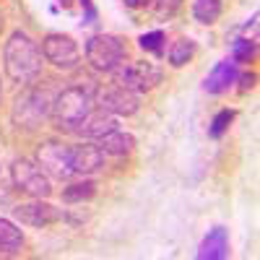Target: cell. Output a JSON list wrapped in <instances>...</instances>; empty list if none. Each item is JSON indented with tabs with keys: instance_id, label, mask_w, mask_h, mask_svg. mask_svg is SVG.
<instances>
[{
	"instance_id": "d6986e66",
	"label": "cell",
	"mask_w": 260,
	"mask_h": 260,
	"mask_svg": "<svg viewBox=\"0 0 260 260\" xmlns=\"http://www.w3.org/2000/svg\"><path fill=\"white\" fill-rule=\"evenodd\" d=\"M192 55H195V42L190 37L175 39V42H172V47H169V52H167L172 68H182V65H187L192 60Z\"/></svg>"
},
{
	"instance_id": "ac0fdd59",
	"label": "cell",
	"mask_w": 260,
	"mask_h": 260,
	"mask_svg": "<svg viewBox=\"0 0 260 260\" xmlns=\"http://www.w3.org/2000/svg\"><path fill=\"white\" fill-rule=\"evenodd\" d=\"M221 11H224L221 0H195L192 3V18L198 21V24H203V26L216 24L219 16H221Z\"/></svg>"
},
{
	"instance_id": "ba28073f",
	"label": "cell",
	"mask_w": 260,
	"mask_h": 260,
	"mask_svg": "<svg viewBox=\"0 0 260 260\" xmlns=\"http://www.w3.org/2000/svg\"><path fill=\"white\" fill-rule=\"evenodd\" d=\"M37 164L55 180H68L73 177L71 169V146L60 141H45L37 148Z\"/></svg>"
},
{
	"instance_id": "ffe728a7",
	"label": "cell",
	"mask_w": 260,
	"mask_h": 260,
	"mask_svg": "<svg viewBox=\"0 0 260 260\" xmlns=\"http://www.w3.org/2000/svg\"><path fill=\"white\" fill-rule=\"evenodd\" d=\"M96 195V182L94 180H83V182H73L62 190V201L65 203H83V201H91Z\"/></svg>"
},
{
	"instance_id": "5b68a950",
	"label": "cell",
	"mask_w": 260,
	"mask_h": 260,
	"mask_svg": "<svg viewBox=\"0 0 260 260\" xmlns=\"http://www.w3.org/2000/svg\"><path fill=\"white\" fill-rule=\"evenodd\" d=\"M112 76H115V83H117V86H125V89L136 91V94L154 91L156 86L161 83V78H164V73H161L159 65L148 62V60L122 62Z\"/></svg>"
},
{
	"instance_id": "484cf974",
	"label": "cell",
	"mask_w": 260,
	"mask_h": 260,
	"mask_svg": "<svg viewBox=\"0 0 260 260\" xmlns=\"http://www.w3.org/2000/svg\"><path fill=\"white\" fill-rule=\"evenodd\" d=\"M0 96H3V86H0Z\"/></svg>"
},
{
	"instance_id": "8fae6325",
	"label": "cell",
	"mask_w": 260,
	"mask_h": 260,
	"mask_svg": "<svg viewBox=\"0 0 260 260\" xmlns=\"http://www.w3.org/2000/svg\"><path fill=\"white\" fill-rule=\"evenodd\" d=\"M104 167V151L99 143H76L71 146V169L73 175H81V177H89V175H96V172Z\"/></svg>"
},
{
	"instance_id": "7c38bea8",
	"label": "cell",
	"mask_w": 260,
	"mask_h": 260,
	"mask_svg": "<svg viewBox=\"0 0 260 260\" xmlns=\"http://www.w3.org/2000/svg\"><path fill=\"white\" fill-rule=\"evenodd\" d=\"M237 62L234 60H221L213 65V71L206 76L203 81V89L208 94H224L226 89H232V86L237 83Z\"/></svg>"
},
{
	"instance_id": "52a82bcc",
	"label": "cell",
	"mask_w": 260,
	"mask_h": 260,
	"mask_svg": "<svg viewBox=\"0 0 260 260\" xmlns=\"http://www.w3.org/2000/svg\"><path fill=\"white\" fill-rule=\"evenodd\" d=\"M42 55L50 65H55L57 71H76L81 65V50L76 45V39L68 34H47L42 39Z\"/></svg>"
},
{
	"instance_id": "e0dca14e",
	"label": "cell",
	"mask_w": 260,
	"mask_h": 260,
	"mask_svg": "<svg viewBox=\"0 0 260 260\" xmlns=\"http://www.w3.org/2000/svg\"><path fill=\"white\" fill-rule=\"evenodd\" d=\"M24 250V232L0 216V255H18Z\"/></svg>"
},
{
	"instance_id": "44dd1931",
	"label": "cell",
	"mask_w": 260,
	"mask_h": 260,
	"mask_svg": "<svg viewBox=\"0 0 260 260\" xmlns=\"http://www.w3.org/2000/svg\"><path fill=\"white\" fill-rule=\"evenodd\" d=\"M138 45H141V50H146V52H151V55L164 57V52H167V37H164L161 29H156V31L141 34V37H138Z\"/></svg>"
},
{
	"instance_id": "2e32d148",
	"label": "cell",
	"mask_w": 260,
	"mask_h": 260,
	"mask_svg": "<svg viewBox=\"0 0 260 260\" xmlns=\"http://www.w3.org/2000/svg\"><path fill=\"white\" fill-rule=\"evenodd\" d=\"M96 143L102 146L104 154H112V156H127L130 151L136 148V138L130 133H125V130H120V127L110 130V133L102 136Z\"/></svg>"
},
{
	"instance_id": "9c48e42d",
	"label": "cell",
	"mask_w": 260,
	"mask_h": 260,
	"mask_svg": "<svg viewBox=\"0 0 260 260\" xmlns=\"http://www.w3.org/2000/svg\"><path fill=\"white\" fill-rule=\"evenodd\" d=\"M13 219L21 221L24 226L45 229V226H52V224L62 221V208L47 203L45 198H34L29 203H18L13 208Z\"/></svg>"
},
{
	"instance_id": "603a6c76",
	"label": "cell",
	"mask_w": 260,
	"mask_h": 260,
	"mask_svg": "<svg viewBox=\"0 0 260 260\" xmlns=\"http://www.w3.org/2000/svg\"><path fill=\"white\" fill-rule=\"evenodd\" d=\"M232 120H234V110H221V112H216L213 120H211V127H208V136H211L213 141H219V138L226 133V130H229Z\"/></svg>"
},
{
	"instance_id": "8992f818",
	"label": "cell",
	"mask_w": 260,
	"mask_h": 260,
	"mask_svg": "<svg viewBox=\"0 0 260 260\" xmlns=\"http://www.w3.org/2000/svg\"><path fill=\"white\" fill-rule=\"evenodd\" d=\"M11 180L16 190L31 195V198H50L52 195L50 175L31 159H16L11 164Z\"/></svg>"
},
{
	"instance_id": "d4e9b609",
	"label": "cell",
	"mask_w": 260,
	"mask_h": 260,
	"mask_svg": "<svg viewBox=\"0 0 260 260\" xmlns=\"http://www.w3.org/2000/svg\"><path fill=\"white\" fill-rule=\"evenodd\" d=\"M237 81H240V89L247 91L255 86V73H237Z\"/></svg>"
},
{
	"instance_id": "4fadbf2b",
	"label": "cell",
	"mask_w": 260,
	"mask_h": 260,
	"mask_svg": "<svg viewBox=\"0 0 260 260\" xmlns=\"http://www.w3.org/2000/svg\"><path fill=\"white\" fill-rule=\"evenodd\" d=\"M182 0H125V8L133 11V13H141V16H148V18H172L177 13Z\"/></svg>"
},
{
	"instance_id": "9a60e30c",
	"label": "cell",
	"mask_w": 260,
	"mask_h": 260,
	"mask_svg": "<svg viewBox=\"0 0 260 260\" xmlns=\"http://www.w3.org/2000/svg\"><path fill=\"white\" fill-rule=\"evenodd\" d=\"M115 127H117L115 115L104 112V110H91L89 117L81 122V127L76 130V133H81V136H86V138H91V141H99L102 136H107V133H110V130H115Z\"/></svg>"
},
{
	"instance_id": "3957f363",
	"label": "cell",
	"mask_w": 260,
	"mask_h": 260,
	"mask_svg": "<svg viewBox=\"0 0 260 260\" xmlns=\"http://www.w3.org/2000/svg\"><path fill=\"white\" fill-rule=\"evenodd\" d=\"M86 60L99 73H115L125 62V42L115 34H91L86 39Z\"/></svg>"
},
{
	"instance_id": "7a4b0ae2",
	"label": "cell",
	"mask_w": 260,
	"mask_h": 260,
	"mask_svg": "<svg viewBox=\"0 0 260 260\" xmlns=\"http://www.w3.org/2000/svg\"><path fill=\"white\" fill-rule=\"evenodd\" d=\"M91 110H94V89L68 86V89H62L55 96V102L50 107V117H52L57 130H62V133H76Z\"/></svg>"
},
{
	"instance_id": "cb8c5ba5",
	"label": "cell",
	"mask_w": 260,
	"mask_h": 260,
	"mask_svg": "<svg viewBox=\"0 0 260 260\" xmlns=\"http://www.w3.org/2000/svg\"><path fill=\"white\" fill-rule=\"evenodd\" d=\"M81 8L86 11V16H83V24H94V21H96V8L91 6V0H81Z\"/></svg>"
},
{
	"instance_id": "30bf717a",
	"label": "cell",
	"mask_w": 260,
	"mask_h": 260,
	"mask_svg": "<svg viewBox=\"0 0 260 260\" xmlns=\"http://www.w3.org/2000/svg\"><path fill=\"white\" fill-rule=\"evenodd\" d=\"M141 94L136 91H130L125 89V86H110V89H104L99 94V110L104 112H110L115 117H130V115H136L138 112V107H141Z\"/></svg>"
},
{
	"instance_id": "6da1fadb",
	"label": "cell",
	"mask_w": 260,
	"mask_h": 260,
	"mask_svg": "<svg viewBox=\"0 0 260 260\" xmlns=\"http://www.w3.org/2000/svg\"><path fill=\"white\" fill-rule=\"evenodd\" d=\"M42 50L24 31H11L3 47V71L18 86H31L42 73Z\"/></svg>"
},
{
	"instance_id": "5bb4252c",
	"label": "cell",
	"mask_w": 260,
	"mask_h": 260,
	"mask_svg": "<svg viewBox=\"0 0 260 260\" xmlns=\"http://www.w3.org/2000/svg\"><path fill=\"white\" fill-rule=\"evenodd\" d=\"M229 255V234L224 226H213L198 247V257L201 260H221Z\"/></svg>"
},
{
	"instance_id": "277c9868",
	"label": "cell",
	"mask_w": 260,
	"mask_h": 260,
	"mask_svg": "<svg viewBox=\"0 0 260 260\" xmlns=\"http://www.w3.org/2000/svg\"><path fill=\"white\" fill-rule=\"evenodd\" d=\"M50 107H52V102L47 99L45 91L26 89L24 94L16 96V102L11 107V122L18 130H34V127L42 125V120L50 115Z\"/></svg>"
},
{
	"instance_id": "7402d4cb",
	"label": "cell",
	"mask_w": 260,
	"mask_h": 260,
	"mask_svg": "<svg viewBox=\"0 0 260 260\" xmlns=\"http://www.w3.org/2000/svg\"><path fill=\"white\" fill-rule=\"evenodd\" d=\"M255 50H257V39H250V37L234 39V45H232V60L234 62H250L255 57Z\"/></svg>"
}]
</instances>
